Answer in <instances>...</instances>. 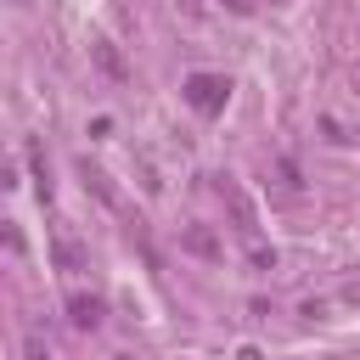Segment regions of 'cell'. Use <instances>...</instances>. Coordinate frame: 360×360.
<instances>
[{"label":"cell","mask_w":360,"mask_h":360,"mask_svg":"<svg viewBox=\"0 0 360 360\" xmlns=\"http://www.w3.org/2000/svg\"><path fill=\"white\" fill-rule=\"evenodd\" d=\"M73 321L79 326H101V298H73Z\"/></svg>","instance_id":"3"},{"label":"cell","mask_w":360,"mask_h":360,"mask_svg":"<svg viewBox=\"0 0 360 360\" xmlns=\"http://www.w3.org/2000/svg\"><path fill=\"white\" fill-rule=\"evenodd\" d=\"M225 96H231V84H225L219 73H191V79H186V101H191L197 112H219Z\"/></svg>","instance_id":"1"},{"label":"cell","mask_w":360,"mask_h":360,"mask_svg":"<svg viewBox=\"0 0 360 360\" xmlns=\"http://www.w3.org/2000/svg\"><path fill=\"white\" fill-rule=\"evenodd\" d=\"M90 62H96L112 84H124V79H129V68H124V56H118V45H112V39H96V45H90Z\"/></svg>","instance_id":"2"},{"label":"cell","mask_w":360,"mask_h":360,"mask_svg":"<svg viewBox=\"0 0 360 360\" xmlns=\"http://www.w3.org/2000/svg\"><path fill=\"white\" fill-rule=\"evenodd\" d=\"M186 248H191V253H202V259H214V253H219V242H214L208 231H186Z\"/></svg>","instance_id":"4"}]
</instances>
